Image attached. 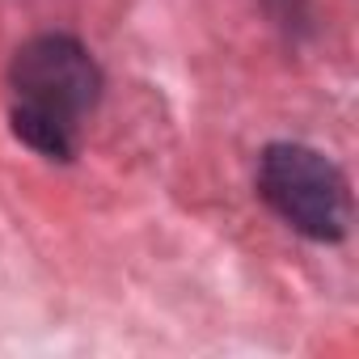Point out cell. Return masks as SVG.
<instances>
[{
    "mask_svg": "<svg viewBox=\"0 0 359 359\" xmlns=\"http://www.w3.org/2000/svg\"><path fill=\"white\" fill-rule=\"evenodd\" d=\"M258 195L309 241H342L351 229L346 173L309 144H266L258 161Z\"/></svg>",
    "mask_w": 359,
    "mask_h": 359,
    "instance_id": "cell-1",
    "label": "cell"
},
{
    "mask_svg": "<svg viewBox=\"0 0 359 359\" xmlns=\"http://www.w3.org/2000/svg\"><path fill=\"white\" fill-rule=\"evenodd\" d=\"M102 68L89 47L72 34H39L18 47L9 64L13 106L51 114L81 127V118L102 102Z\"/></svg>",
    "mask_w": 359,
    "mask_h": 359,
    "instance_id": "cell-2",
    "label": "cell"
},
{
    "mask_svg": "<svg viewBox=\"0 0 359 359\" xmlns=\"http://www.w3.org/2000/svg\"><path fill=\"white\" fill-rule=\"evenodd\" d=\"M9 118H13V135L47 161H72L81 148V127H72V123H60V118L26 110V106H13Z\"/></svg>",
    "mask_w": 359,
    "mask_h": 359,
    "instance_id": "cell-3",
    "label": "cell"
},
{
    "mask_svg": "<svg viewBox=\"0 0 359 359\" xmlns=\"http://www.w3.org/2000/svg\"><path fill=\"white\" fill-rule=\"evenodd\" d=\"M266 13H271V22L275 26H283V30H304L309 26V0H266Z\"/></svg>",
    "mask_w": 359,
    "mask_h": 359,
    "instance_id": "cell-4",
    "label": "cell"
}]
</instances>
